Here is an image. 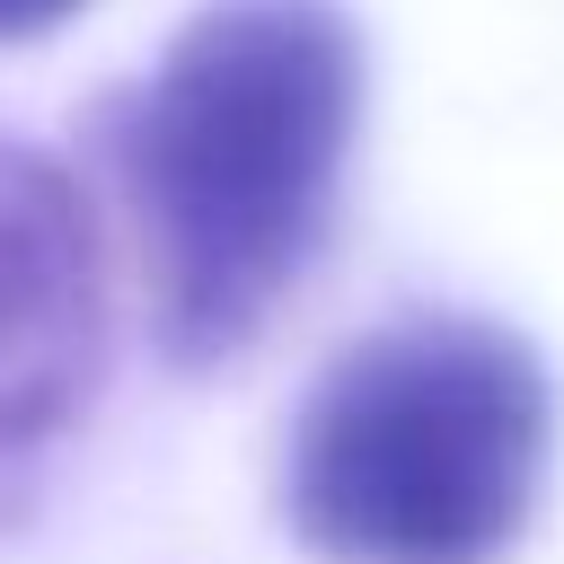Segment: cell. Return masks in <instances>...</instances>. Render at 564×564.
<instances>
[{
	"label": "cell",
	"instance_id": "cell-2",
	"mask_svg": "<svg viewBox=\"0 0 564 564\" xmlns=\"http://www.w3.org/2000/svg\"><path fill=\"white\" fill-rule=\"evenodd\" d=\"M555 379L476 308L352 335L282 432V520L317 564H502L546 494Z\"/></svg>",
	"mask_w": 564,
	"mask_h": 564
},
{
	"label": "cell",
	"instance_id": "cell-1",
	"mask_svg": "<svg viewBox=\"0 0 564 564\" xmlns=\"http://www.w3.org/2000/svg\"><path fill=\"white\" fill-rule=\"evenodd\" d=\"M361 26L344 0H203L88 123L132 220L150 344L176 370L238 361L308 282L352 141Z\"/></svg>",
	"mask_w": 564,
	"mask_h": 564
},
{
	"label": "cell",
	"instance_id": "cell-3",
	"mask_svg": "<svg viewBox=\"0 0 564 564\" xmlns=\"http://www.w3.org/2000/svg\"><path fill=\"white\" fill-rule=\"evenodd\" d=\"M106 379V229L88 185L0 132V476L35 467Z\"/></svg>",
	"mask_w": 564,
	"mask_h": 564
},
{
	"label": "cell",
	"instance_id": "cell-4",
	"mask_svg": "<svg viewBox=\"0 0 564 564\" xmlns=\"http://www.w3.org/2000/svg\"><path fill=\"white\" fill-rule=\"evenodd\" d=\"M88 0H0V44H35L53 26H70Z\"/></svg>",
	"mask_w": 564,
	"mask_h": 564
}]
</instances>
